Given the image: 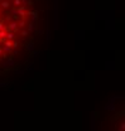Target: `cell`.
<instances>
[{"label": "cell", "instance_id": "6da1fadb", "mask_svg": "<svg viewBox=\"0 0 125 131\" xmlns=\"http://www.w3.org/2000/svg\"><path fill=\"white\" fill-rule=\"evenodd\" d=\"M37 0H0V76L19 67V56L32 53L39 33Z\"/></svg>", "mask_w": 125, "mask_h": 131}, {"label": "cell", "instance_id": "7a4b0ae2", "mask_svg": "<svg viewBox=\"0 0 125 131\" xmlns=\"http://www.w3.org/2000/svg\"><path fill=\"white\" fill-rule=\"evenodd\" d=\"M104 131H124V107L109 117V120L104 124Z\"/></svg>", "mask_w": 125, "mask_h": 131}]
</instances>
